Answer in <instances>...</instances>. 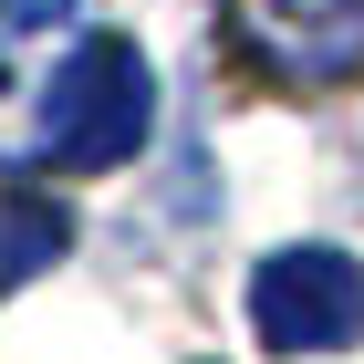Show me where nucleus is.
<instances>
[{
	"mask_svg": "<svg viewBox=\"0 0 364 364\" xmlns=\"http://www.w3.org/2000/svg\"><path fill=\"white\" fill-rule=\"evenodd\" d=\"M156 125V73H146L136 42H114V31H84L73 63L53 73V105H42V167H125Z\"/></svg>",
	"mask_w": 364,
	"mask_h": 364,
	"instance_id": "1",
	"label": "nucleus"
},
{
	"mask_svg": "<svg viewBox=\"0 0 364 364\" xmlns=\"http://www.w3.org/2000/svg\"><path fill=\"white\" fill-rule=\"evenodd\" d=\"M250 323L271 354H343V343L364 333V271L343 250H271L250 281Z\"/></svg>",
	"mask_w": 364,
	"mask_h": 364,
	"instance_id": "2",
	"label": "nucleus"
},
{
	"mask_svg": "<svg viewBox=\"0 0 364 364\" xmlns=\"http://www.w3.org/2000/svg\"><path fill=\"white\" fill-rule=\"evenodd\" d=\"M240 31L260 63L312 73V84L364 63V0H240Z\"/></svg>",
	"mask_w": 364,
	"mask_h": 364,
	"instance_id": "3",
	"label": "nucleus"
},
{
	"mask_svg": "<svg viewBox=\"0 0 364 364\" xmlns=\"http://www.w3.org/2000/svg\"><path fill=\"white\" fill-rule=\"evenodd\" d=\"M0 11H73V21H84V0H0Z\"/></svg>",
	"mask_w": 364,
	"mask_h": 364,
	"instance_id": "4",
	"label": "nucleus"
}]
</instances>
